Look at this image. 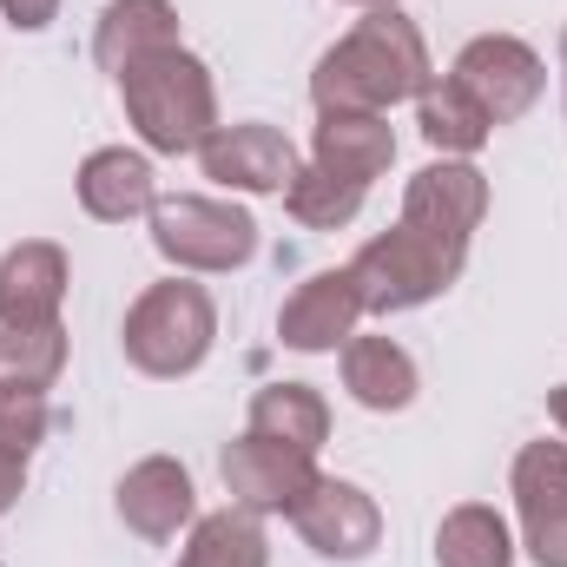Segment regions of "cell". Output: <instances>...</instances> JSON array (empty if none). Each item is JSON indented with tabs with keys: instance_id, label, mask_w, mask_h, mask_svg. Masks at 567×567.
Segmentation results:
<instances>
[{
	"instance_id": "1",
	"label": "cell",
	"mask_w": 567,
	"mask_h": 567,
	"mask_svg": "<svg viewBox=\"0 0 567 567\" xmlns=\"http://www.w3.org/2000/svg\"><path fill=\"white\" fill-rule=\"evenodd\" d=\"M317 106L323 113H383L410 93H429V53H423V33L377 7L343 47H330L317 60V80H310Z\"/></svg>"
},
{
	"instance_id": "2",
	"label": "cell",
	"mask_w": 567,
	"mask_h": 567,
	"mask_svg": "<svg viewBox=\"0 0 567 567\" xmlns=\"http://www.w3.org/2000/svg\"><path fill=\"white\" fill-rule=\"evenodd\" d=\"M126 113L140 120V133L152 152H198L218 133V106H212V80L185 47L145 53L140 66L120 73Z\"/></svg>"
},
{
	"instance_id": "3",
	"label": "cell",
	"mask_w": 567,
	"mask_h": 567,
	"mask_svg": "<svg viewBox=\"0 0 567 567\" xmlns=\"http://www.w3.org/2000/svg\"><path fill=\"white\" fill-rule=\"evenodd\" d=\"M462 258H468L462 238H442V231H423V225L403 218L390 238L357 251L350 284H357L363 310H416V303H429L435 290H449L462 278Z\"/></svg>"
},
{
	"instance_id": "4",
	"label": "cell",
	"mask_w": 567,
	"mask_h": 567,
	"mask_svg": "<svg viewBox=\"0 0 567 567\" xmlns=\"http://www.w3.org/2000/svg\"><path fill=\"white\" fill-rule=\"evenodd\" d=\"M212 350V297L198 284H152L126 317V357L145 377H185Z\"/></svg>"
},
{
	"instance_id": "5",
	"label": "cell",
	"mask_w": 567,
	"mask_h": 567,
	"mask_svg": "<svg viewBox=\"0 0 567 567\" xmlns=\"http://www.w3.org/2000/svg\"><path fill=\"white\" fill-rule=\"evenodd\" d=\"M152 245L185 271H238L258 251V225H251V212L218 205V198H158Z\"/></svg>"
},
{
	"instance_id": "6",
	"label": "cell",
	"mask_w": 567,
	"mask_h": 567,
	"mask_svg": "<svg viewBox=\"0 0 567 567\" xmlns=\"http://www.w3.org/2000/svg\"><path fill=\"white\" fill-rule=\"evenodd\" d=\"M455 86L488 113V126H508V120H522L542 100V60L522 40H508V33H482V40L462 47Z\"/></svg>"
},
{
	"instance_id": "7",
	"label": "cell",
	"mask_w": 567,
	"mask_h": 567,
	"mask_svg": "<svg viewBox=\"0 0 567 567\" xmlns=\"http://www.w3.org/2000/svg\"><path fill=\"white\" fill-rule=\"evenodd\" d=\"M290 522H297V535H303L317 555H330V561H363V555L377 548V535H383L377 502H370L363 488H350V482H330V475H317V482L297 495Z\"/></svg>"
},
{
	"instance_id": "8",
	"label": "cell",
	"mask_w": 567,
	"mask_h": 567,
	"mask_svg": "<svg viewBox=\"0 0 567 567\" xmlns=\"http://www.w3.org/2000/svg\"><path fill=\"white\" fill-rule=\"evenodd\" d=\"M515 502L528 555L542 567H567V442H528L515 455Z\"/></svg>"
},
{
	"instance_id": "9",
	"label": "cell",
	"mask_w": 567,
	"mask_h": 567,
	"mask_svg": "<svg viewBox=\"0 0 567 567\" xmlns=\"http://www.w3.org/2000/svg\"><path fill=\"white\" fill-rule=\"evenodd\" d=\"M310 482H317L310 455H297V449H284V442L245 435V442L225 449V488H231V502L251 508V515H290Z\"/></svg>"
},
{
	"instance_id": "10",
	"label": "cell",
	"mask_w": 567,
	"mask_h": 567,
	"mask_svg": "<svg viewBox=\"0 0 567 567\" xmlns=\"http://www.w3.org/2000/svg\"><path fill=\"white\" fill-rule=\"evenodd\" d=\"M198 158H205V178L238 185V192H290L297 178V152L271 126H218L198 145Z\"/></svg>"
},
{
	"instance_id": "11",
	"label": "cell",
	"mask_w": 567,
	"mask_h": 567,
	"mask_svg": "<svg viewBox=\"0 0 567 567\" xmlns=\"http://www.w3.org/2000/svg\"><path fill=\"white\" fill-rule=\"evenodd\" d=\"M357 317H363V297H357L350 271H317V278L297 284V297L284 303L278 337L290 350H337L357 330Z\"/></svg>"
},
{
	"instance_id": "12",
	"label": "cell",
	"mask_w": 567,
	"mask_h": 567,
	"mask_svg": "<svg viewBox=\"0 0 567 567\" xmlns=\"http://www.w3.org/2000/svg\"><path fill=\"white\" fill-rule=\"evenodd\" d=\"M482 205H488L482 172H475V165L442 158V165H429V172H416V178H410L403 218H410V225H423V231H442V238H462V245H468V231H475Z\"/></svg>"
},
{
	"instance_id": "13",
	"label": "cell",
	"mask_w": 567,
	"mask_h": 567,
	"mask_svg": "<svg viewBox=\"0 0 567 567\" xmlns=\"http://www.w3.org/2000/svg\"><path fill=\"white\" fill-rule=\"evenodd\" d=\"M66 297V258L60 245H13L0 258V323L27 330V323H53Z\"/></svg>"
},
{
	"instance_id": "14",
	"label": "cell",
	"mask_w": 567,
	"mask_h": 567,
	"mask_svg": "<svg viewBox=\"0 0 567 567\" xmlns=\"http://www.w3.org/2000/svg\"><path fill=\"white\" fill-rule=\"evenodd\" d=\"M120 515L126 528H140L145 542H172L192 522V475L165 455H145L140 468L120 482Z\"/></svg>"
},
{
	"instance_id": "15",
	"label": "cell",
	"mask_w": 567,
	"mask_h": 567,
	"mask_svg": "<svg viewBox=\"0 0 567 567\" xmlns=\"http://www.w3.org/2000/svg\"><path fill=\"white\" fill-rule=\"evenodd\" d=\"M165 47H178V13H172V0H113V7L100 13L93 53H100L106 73H126V66H140L145 53H165Z\"/></svg>"
},
{
	"instance_id": "16",
	"label": "cell",
	"mask_w": 567,
	"mask_h": 567,
	"mask_svg": "<svg viewBox=\"0 0 567 567\" xmlns=\"http://www.w3.org/2000/svg\"><path fill=\"white\" fill-rule=\"evenodd\" d=\"M80 205H86L93 218H106V225H126V218L152 212V205H158L152 165H145L140 152H126V145L93 152V158L80 165Z\"/></svg>"
},
{
	"instance_id": "17",
	"label": "cell",
	"mask_w": 567,
	"mask_h": 567,
	"mask_svg": "<svg viewBox=\"0 0 567 567\" xmlns=\"http://www.w3.org/2000/svg\"><path fill=\"white\" fill-rule=\"evenodd\" d=\"M343 383L363 410H410L416 403V363L390 337H357L343 350Z\"/></svg>"
},
{
	"instance_id": "18",
	"label": "cell",
	"mask_w": 567,
	"mask_h": 567,
	"mask_svg": "<svg viewBox=\"0 0 567 567\" xmlns=\"http://www.w3.org/2000/svg\"><path fill=\"white\" fill-rule=\"evenodd\" d=\"M390 158H396V140L377 113H323V126H317V165L323 172L370 185L377 172H390Z\"/></svg>"
},
{
	"instance_id": "19",
	"label": "cell",
	"mask_w": 567,
	"mask_h": 567,
	"mask_svg": "<svg viewBox=\"0 0 567 567\" xmlns=\"http://www.w3.org/2000/svg\"><path fill=\"white\" fill-rule=\"evenodd\" d=\"M251 435L284 442L297 455H317L323 435H330V410H323V396L310 383H271V390L251 396Z\"/></svg>"
},
{
	"instance_id": "20",
	"label": "cell",
	"mask_w": 567,
	"mask_h": 567,
	"mask_svg": "<svg viewBox=\"0 0 567 567\" xmlns=\"http://www.w3.org/2000/svg\"><path fill=\"white\" fill-rule=\"evenodd\" d=\"M178 567H265V528L251 508H225V515H205L192 528V548Z\"/></svg>"
},
{
	"instance_id": "21",
	"label": "cell",
	"mask_w": 567,
	"mask_h": 567,
	"mask_svg": "<svg viewBox=\"0 0 567 567\" xmlns=\"http://www.w3.org/2000/svg\"><path fill=\"white\" fill-rule=\"evenodd\" d=\"M435 561L442 567H508V528H502V515L495 508H455L449 522H442V535H435Z\"/></svg>"
},
{
	"instance_id": "22",
	"label": "cell",
	"mask_w": 567,
	"mask_h": 567,
	"mask_svg": "<svg viewBox=\"0 0 567 567\" xmlns=\"http://www.w3.org/2000/svg\"><path fill=\"white\" fill-rule=\"evenodd\" d=\"M363 192H370V185H357V178H337V172L310 165V172H297V178H290L284 205H290V218H297V225H310V231H337V225H350V218L363 212Z\"/></svg>"
},
{
	"instance_id": "23",
	"label": "cell",
	"mask_w": 567,
	"mask_h": 567,
	"mask_svg": "<svg viewBox=\"0 0 567 567\" xmlns=\"http://www.w3.org/2000/svg\"><path fill=\"white\" fill-rule=\"evenodd\" d=\"M66 363V330L60 323H27V330H0V383H33L47 390Z\"/></svg>"
},
{
	"instance_id": "24",
	"label": "cell",
	"mask_w": 567,
	"mask_h": 567,
	"mask_svg": "<svg viewBox=\"0 0 567 567\" xmlns=\"http://www.w3.org/2000/svg\"><path fill=\"white\" fill-rule=\"evenodd\" d=\"M423 140L435 145V152H475V145L488 140V113H482L455 80H442V86L423 93Z\"/></svg>"
},
{
	"instance_id": "25",
	"label": "cell",
	"mask_w": 567,
	"mask_h": 567,
	"mask_svg": "<svg viewBox=\"0 0 567 567\" xmlns=\"http://www.w3.org/2000/svg\"><path fill=\"white\" fill-rule=\"evenodd\" d=\"M47 423H53V410L33 383H0V449L7 455H27L47 435Z\"/></svg>"
},
{
	"instance_id": "26",
	"label": "cell",
	"mask_w": 567,
	"mask_h": 567,
	"mask_svg": "<svg viewBox=\"0 0 567 567\" xmlns=\"http://www.w3.org/2000/svg\"><path fill=\"white\" fill-rule=\"evenodd\" d=\"M53 7H60V0H0V13H7L13 27H27V33H33V27H47V20H53Z\"/></svg>"
},
{
	"instance_id": "27",
	"label": "cell",
	"mask_w": 567,
	"mask_h": 567,
	"mask_svg": "<svg viewBox=\"0 0 567 567\" xmlns=\"http://www.w3.org/2000/svg\"><path fill=\"white\" fill-rule=\"evenodd\" d=\"M20 482H27V455H7V449H0V515L13 508V495H20Z\"/></svg>"
},
{
	"instance_id": "28",
	"label": "cell",
	"mask_w": 567,
	"mask_h": 567,
	"mask_svg": "<svg viewBox=\"0 0 567 567\" xmlns=\"http://www.w3.org/2000/svg\"><path fill=\"white\" fill-rule=\"evenodd\" d=\"M548 416H555V423L567 429V383H561V390H555V396H548Z\"/></svg>"
},
{
	"instance_id": "29",
	"label": "cell",
	"mask_w": 567,
	"mask_h": 567,
	"mask_svg": "<svg viewBox=\"0 0 567 567\" xmlns=\"http://www.w3.org/2000/svg\"><path fill=\"white\" fill-rule=\"evenodd\" d=\"M357 7H396V0H357Z\"/></svg>"
},
{
	"instance_id": "30",
	"label": "cell",
	"mask_w": 567,
	"mask_h": 567,
	"mask_svg": "<svg viewBox=\"0 0 567 567\" xmlns=\"http://www.w3.org/2000/svg\"><path fill=\"white\" fill-rule=\"evenodd\" d=\"M561 60H567V33H561Z\"/></svg>"
}]
</instances>
